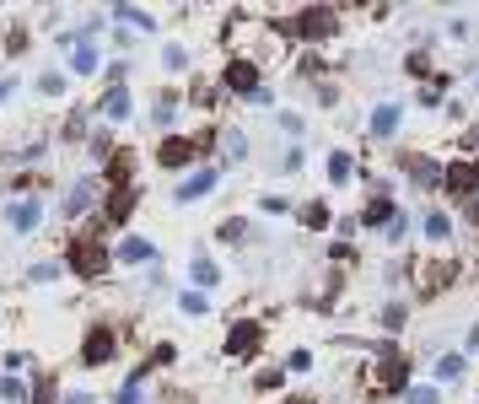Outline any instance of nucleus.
I'll return each mask as SVG.
<instances>
[{"instance_id": "34", "label": "nucleus", "mask_w": 479, "mask_h": 404, "mask_svg": "<svg viewBox=\"0 0 479 404\" xmlns=\"http://www.w3.org/2000/svg\"><path fill=\"white\" fill-rule=\"evenodd\" d=\"M398 323H404V307H382V329H388V334H393V329H398Z\"/></svg>"}, {"instance_id": "10", "label": "nucleus", "mask_w": 479, "mask_h": 404, "mask_svg": "<svg viewBox=\"0 0 479 404\" xmlns=\"http://www.w3.org/2000/svg\"><path fill=\"white\" fill-rule=\"evenodd\" d=\"M447 189L463 194V199H474V194H479V162H468V157L452 162V167H447Z\"/></svg>"}, {"instance_id": "31", "label": "nucleus", "mask_w": 479, "mask_h": 404, "mask_svg": "<svg viewBox=\"0 0 479 404\" xmlns=\"http://www.w3.org/2000/svg\"><path fill=\"white\" fill-rule=\"evenodd\" d=\"M404 399H409V404H437L442 393H437V388H426V383H409V393H404Z\"/></svg>"}, {"instance_id": "23", "label": "nucleus", "mask_w": 479, "mask_h": 404, "mask_svg": "<svg viewBox=\"0 0 479 404\" xmlns=\"http://www.w3.org/2000/svg\"><path fill=\"white\" fill-rule=\"evenodd\" d=\"M302 227H313V232H323V227H328V206H323V199L302 206Z\"/></svg>"}, {"instance_id": "21", "label": "nucleus", "mask_w": 479, "mask_h": 404, "mask_svg": "<svg viewBox=\"0 0 479 404\" xmlns=\"http://www.w3.org/2000/svg\"><path fill=\"white\" fill-rule=\"evenodd\" d=\"M129 108H135V103H129L124 87H113V92L103 97V119H129Z\"/></svg>"}, {"instance_id": "2", "label": "nucleus", "mask_w": 479, "mask_h": 404, "mask_svg": "<svg viewBox=\"0 0 479 404\" xmlns=\"http://www.w3.org/2000/svg\"><path fill=\"white\" fill-rule=\"evenodd\" d=\"M211 146H216L211 129H205V135H167V141L157 146V162H162V167H189L199 152H211Z\"/></svg>"}, {"instance_id": "6", "label": "nucleus", "mask_w": 479, "mask_h": 404, "mask_svg": "<svg viewBox=\"0 0 479 404\" xmlns=\"http://www.w3.org/2000/svg\"><path fill=\"white\" fill-rule=\"evenodd\" d=\"M6 221H12V232H38L43 227V199L33 194H22V199H12V206H6Z\"/></svg>"}, {"instance_id": "27", "label": "nucleus", "mask_w": 479, "mask_h": 404, "mask_svg": "<svg viewBox=\"0 0 479 404\" xmlns=\"http://www.w3.org/2000/svg\"><path fill=\"white\" fill-rule=\"evenodd\" d=\"M113 22H129V27H141V33H151V27H157L146 12H129V6H119V12H113Z\"/></svg>"}, {"instance_id": "25", "label": "nucleus", "mask_w": 479, "mask_h": 404, "mask_svg": "<svg viewBox=\"0 0 479 404\" xmlns=\"http://www.w3.org/2000/svg\"><path fill=\"white\" fill-rule=\"evenodd\" d=\"M189 276H194V286H216V276H221V269H216L211 259H205V253H199V259H194V269H189Z\"/></svg>"}, {"instance_id": "20", "label": "nucleus", "mask_w": 479, "mask_h": 404, "mask_svg": "<svg viewBox=\"0 0 479 404\" xmlns=\"http://www.w3.org/2000/svg\"><path fill=\"white\" fill-rule=\"evenodd\" d=\"M351 173H356L351 152H328V183H351Z\"/></svg>"}, {"instance_id": "16", "label": "nucleus", "mask_w": 479, "mask_h": 404, "mask_svg": "<svg viewBox=\"0 0 479 404\" xmlns=\"http://www.w3.org/2000/svg\"><path fill=\"white\" fill-rule=\"evenodd\" d=\"M92 199H97V189H92V178H81L71 194H65V216H71V221L87 216V211H92Z\"/></svg>"}, {"instance_id": "12", "label": "nucleus", "mask_w": 479, "mask_h": 404, "mask_svg": "<svg viewBox=\"0 0 479 404\" xmlns=\"http://www.w3.org/2000/svg\"><path fill=\"white\" fill-rule=\"evenodd\" d=\"M135 199H141V194H135V183H129V189H113L108 206H103V221H108V227H124L129 211H135Z\"/></svg>"}, {"instance_id": "13", "label": "nucleus", "mask_w": 479, "mask_h": 404, "mask_svg": "<svg viewBox=\"0 0 479 404\" xmlns=\"http://www.w3.org/2000/svg\"><path fill=\"white\" fill-rule=\"evenodd\" d=\"M65 59H71V71H76V76H92L97 65H103V54L92 49V38H71V54H65Z\"/></svg>"}, {"instance_id": "32", "label": "nucleus", "mask_w": 479, "mask_h": 404, "mask_svg": "<svg viewBox=\"0 0 479 404\" xmlns=\"http://www.w3.org/2000/svg\"><path fill=\"white\" fill-rule=\"evenodd\" d=\"M38 92H43V97H59V92H65V76H59V71H49V76L38 82Z\"/></svg>"}, {"instance_id": "38", "label": "nucleus", "mask_w": 479, "mask_h": 404, "mask_svg": "<svg viewBox=\"0 0 479 404\" xmlns=\"http://www.w3.org/2000/svg\"><path fill=\"white\" fill-rule=\"evenodd\" d=\"M59 404H92V393H65Z\"/></svg>"}, {"instance_id": "19", "label": "nucleus", "mask_w": 479, "mask_h": 404, "mask_svg": "<svg viewBox=\"0 0 479 404\" xmlns=\"http://www.w3.org/2000/svg\"><path fill=\"white\" fill-rule=\"evenodd\" d=\"M452 276H458V269H452V259H437V269H431V264L421 269V286H426V291H442Z\"/></svg>"}, {"instance_id": "4", "label": "nucleus", "mask_w": 479, "mask_h": 404, "mask_svg": "<svg viewBox=\"0 0 479 404\" xmlns=\"http://www.w3.org/2000/svg\"><path fill=\"white\" fill-rule=\"evenodd\" d=\"M113 351H119V334L108 323H92L87 340H81V361L87 367H103V361H113Z\"/></svg>"}, {"instance_id": "8", "label": "nucleus", "mask_w": 479, "mask_h": 404, "mask_svg": "<svg viewBox=\"0 0 479 404\" xmlns=\"http://www.w3.org/2000/svg\"><path fill=\"white\" fill-rule=\"evenodd\" d=\"M334 27H339V17H334L328 6H313V12H302V17L291 22V33H297V38H328Z\"/></svg>"}, {"instance_id": "24", "label": "nucleus", "mask_w": 479, "mask_h": 404, "mask_svg": "<svg viewBox=\"0 0 479 404\" xmlns=\"http://www.w3.org/2000/svg\"><path fill=\"white\" fill-rule=\"evenodd\" d=\"M27 404H59V399H54V377H33V388H27Z\"/></svg>"}, {"instance_id": "29", "label": "nucleus", "mask_w": 479, "mask_h": 404, "mask_svg": "<svg viewBox=\"0 0 479 404\" xmlns=\"http://www.w3.org/2000/svg\"><path fill=\"white\" fill-rule=\"evenodd\" d=\"M173 113H178V97H173V92H162V97H157V108H151V119H157V124H167Z\"/></svg>"}, {"instance_id": "1", "label": "nucleus", "mask_w": 479, "mask_h": 404, "mask_svg": "<svg viewBox=\"0 0 479 404\" xmlns=\"http://www.w3.org/2000/svg\"><path fill=\"white\" fill-rule=\"evenodd\" d=\"M65 259H71V269H76V276H87V281H97L103 269L113 264V253L103 248L97 232H76V237H71V253H65Z\"/></svg>"}, {"instance_id": "15", "label": "nucleus", "mask_w": 479, "mask_h": 404, "mask_svg": "<svg viewBox=\"0 0 479 404\" xmlns=\"http://www.w3.org/2000/svg\"><path fill=\"white\" fill-rule=\"evenodd\" d=\"M103 178H108V189H129V183H135V157H129V152H113Z\"/></svg>"}, {"instance_id": "22", "label": "nucleus", "mask_w": 479, "mask_h": 404, "mask_svg": "<svg viewBox=\"0 0 479 404\" xmlns=\"http://www.w3.org/2000/svg\"><path fill=\"white\" fill-rule=\"evenodd\" d=\"M421 227H426V237H431V243H447V237H452V216H442V211H426V221H421Z\"/></svg>"}, {"instance_id": "3", "label": "nucleus", "mask_w": 479, "mask_h": 404, "mask_svg": "<svg viewBox=\"0 0 479 404\" xmlns=\"http://www.w3.org/2000/svg\"><path fill=\"white\" fill-rule=\"evenodd\" d=\"M259 346H264V329H259L253 318H237V323L227 329V346H221V351H227L232 361H243V356H259Z\"/></svg>"}, {"instance_id": "33", "label": "nucleus", "mask_w": 479, "mask_h": 404, "mask_svg": "<svg viewBox=\"0 0 479 404\" xmlns=\"http://www.w3.org/2000/svg\"><path fill=\"white\" fill-rule=\"evenodd\" d=\"M113 404H141V383H124V388L113 393Z\"/></svg>"}, {"instance_id": "18", "label": "nucleus", "mask_w": 479, "mask_h": 404, "mask_svg": "<svg viewBox=\"0 0 479 404\" xmlns=\"http://www.w3.org/2000/svg\"><path fill=\"white\" fill-rule=\"evenodd\" d=\"M398 129V108L393 103H382V108H372V141H388V135Z\"/></svg>"}, {"instance_id": "26", "label": "nucleus", "mask_w": 479, "mask_h": 404, "mask_svg": "<svg viewBox=\"0 0 479 404\" xmlns=\"http://www.w3.org/2000/svg\"><path fill=\"white\" fill-rule=\"evenodd\" d=\"M0 399H6V404H27V383L22 377H0Z\"/></svg>"}, {"instance_id": "9", "label": "nucleus", "mask_w": 479, "mask_h": 404, "mask_svg": "<svg viewBox=\"0 0 479 404\" xmlns=\"http://www.w3.org/2000/svg\"><path fill=\"white\" fill-rule=\"evenodd\" d=\"M377 383H382V393H409V361H404L398 351H388V361H382Z\"/></svg>"}, {"instance_id": "39", "label": "nucleus", "mask_w": 479, "mask_h": 404, "mask_svg": "<svg viewBox=\"0 0 479 404\" xmlns=\"http://www.w3.org/2000/svg\"><path fill=\"white\" fill-rule=\"evenodd\" d=\"M12 92H17V82H12V76H6V82H0V103H6V97H12Z\"/></svg>"}, {"instance_id": "35", "label": "nucleus", "mask_w": 479, "mask_h": 404, "mask_svg": "<svg viewBox=\"0 0 479 404\" xmlns=\"http://www.w3.org/2000/svg\"><path fill=\"white\" fill-rule=\"evenodd\" d=\"M54 276H59V264H33V281H38V286L54 281Z\"/></svg>"}, {"instance_id": "11", "label": "nucleus", "mask_w": 479, "mask_h": 404, "mask_svg": "<svg viewBox=\"0 0 479 404\" xmlns=\"http://www.w3.org/2000/svg\"><path fill=\"white\" fill-rule=\"evenodd\" d=\"M221 183V167H199V173H189L183 183H178V199H183V206H189V199H199V194H211Z\"/></svg>"}, {"instance_id": "7", "label": "nucleus", "mask_w": 479, "mask_h": 404, "mask_svg": "<svg viewBox=\"0 0 479 404\" xmlns=\"http://www.w3.org/2000/svg\"><path fill=\"white\" fill-rule=\"evenodd\" d=\"M404 173L415 178L421 189H437V183H447V167H442L437 157H421V152H404Z\"/></svg>"}, {"instance_id": "37", "label": "nucleus", "mask_w": 479, "mask_h": 404, "mask_svg": "<svg viewBox=\"0 0 479 404\" xmlns=\"http://www.w3.org/2000/svg\"><path fill=\"white\" fill-rule=\"evenodd\" d=\"M313 367V351H291V372H307Z\"/></svg>"}, {"instance_id": "5", "label": "nucleus", "mask_w": 479, "mask_h": 404, "mask_svg": "<svg viewBox=\"0 0 479 404\" xmlns=\"http://www.w3.org/2000/svg\"><path fill=\"white\" fill-rule=\"evenodd\" d=\"M221 82H227V92H237V97H259L264 92V82H259V65H248V59H232L227 71H221Z\"/></svg>"}, {"instance_id": "14", "label": "nucleus", "mask_w": 479, "mask_h": 404, "mask_svg": "<svg viewBox=\"0 0 479 404\" xmlns=\"http://www.w3.org/2000/svg\"><path fill=\"white\" fill-rule=\"evenodd\" d=\"M113 259H119V264H146V259H157V248H151L146 237H135V232H129V237H119Z\"/></svg>"}, {"instance_id": "28", "label": "nucleus", "mask_w": 479, "mask_h": 404, "mask_svg": "<svg viewBox=\"0 0 479 404\" xmlns=\"http://www.w3.org/2000/svg\"><path fill=\"white\" fill-rule=\"evenodd\" d=\"M178 307H183L189 318H199V313H211V302H205V291H183V297H178Z\"/></svg>"}, {"instance_id": "30", "label": "nucleus", "mask_w": 479, "mask_h": 404, "mask_svg": "<svg viewBox=\"0 0 479 404\" xmlns=\"http://www.w3.org/2000/svg\"><path fill=\"white\" fill-rule=\"evenodd\" d=\"M458 372H463V356H442L437 361V383H452Z\"/></svg>"}, {"instance_id": "36", "label": "nucleus", "mask_w": 479, "mask_h": 404, "mask_svg": "<svg viewBox=\"0 0 479 404\" xmlns=\"http://www.w3.org/2000/svg\"><path fill=\"white\" fill-rule=\"evenodd\" d=\"M162 59H167V71H183V65H189V54H183V49H167Z\"/></svg>"}, {"instance_id": "17", "label": "nucleus", "mask_w": 479, "mask_h": 404, "mask_svg": "<svg viewBox=\"0 0 479 404\" xmlns=\"http://www.w3.org/2000/svg\"><path fill=\"white\" fill-rule=\"evenodd\" d=\"M393 216H398V206H393L388 194H377L372 206H367V216H361V221H367V227H382V232H388V221H393Z\"/></svg>"}]
</instances>
